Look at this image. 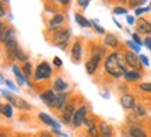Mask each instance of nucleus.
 I'll return each mask as SVG.
<instances>
[{"instance_id": "37", "label": "nucleus", "mask_w": 151, "mask_h": 137, "mask_svg": "<svg viewBox=\"0 0 151 137\" xmlns=\"http://www.w3.org/2000/svg\"><path fill=\"white\" fill-rule=\"evenodd\" d=\"M88 3H90V0H77V4L80 6L81 9H86L88 6Z\"/></svg>"}, {"instance_id": "45", "label": "nucleus", "mask_w": 151, "mask_h": 137, "mask_svg": "<svg viewBox=\"0 0 151 137\" xmlns=\"http://www.w3.org/2000/svg\"><path fill=\"white\" fill-rule=\"evenodd\" d=\"M113 22H115V24H116V25H118L119 28H122V25H120V24H119V21H116V20H115V18H113Z\"/></svg>"}, {"instance_id": "46", "label": "nucleus", "mask_w": 151, "mask_h": 137, "mask_svg": "<svg viewBox=\"0 0 151 137\" xmlns=\"http://www.w3.org/2000/svg\"><path fill=\"white\" fill-rule=\"evenodd\" d=\"M140 1H141V4H143V3H144V1H146V0H140Z\"/></svg>"}, {"instance_id": "41", "label": "nucleus", "mask_w": 151, "mask_h": 137, "mask_svg": "<svg viewBox=\"0 0 151 137\" xmlns=\"http://www.w3.org/2000/svg\"><path fill=\"white\" fill-rule=\"evenodd\" d=\"M52 132L56 133V134H59L60 137H67V134H66V133H63V132H60L59 129H52Z\"/></svg>"}, {"instance_id": "30", "label": "nucleus", "mask_w": 151, "mask_h": 137, "mask_svg": "<svg viewBox=\"0 0 151 137\" xmlns=\"http://www.w3.org/2000/svg\"><path fill=\"white\" fill-rule=\"evenodd\" d=\"M91 22H92V25H94V29H95L98 34H102V35L105 34V29H104L101 25H98V21H97V20H92Z\"/></svg>"}, {"instance_id": "34", "label": "nucleus", "mask_w": 151, "mask_h": 137, "mask_svg": "<svg viewBox=\"0 0 151 137\" xmlns=\"http://www.w3.org/2000/svg\"><path fill=\"white\" fill-rule=\"evenodd\" d=\"M140 62H141V65H143V66H146V67L150 66V60H148V57H147V56L140 55Z\"/></svg>"}, {"instance_id": "17", "label": "nucleus", "mask_w": 151, "mask_h": 137, "mask_svg": "<svg viewBox=\"0 0 151 137\" xmlns=\"http://www.w3.org/2000/svg\"><path fill=\"white\" fill-rule=\"evenodd\" d=\"M67 87H69V84L66 82V80H63L62 77H58L55 80L53 85H52V90H53L55 93H66Z\"/></svg>"}, {"instance_id": "2", "label": "nucleus", "mask_w": 151, "mask_h": 137, "mask_svg": "<svg viewBox=\"0 0 151 137\" xmlns=\"http://www.w3.org/2000/svg\"><path fill=\"white\" fill-rule=\"evenodd\" d=\"M71 38V29L69 27H62L58 31H55L52 35V41L56 46H59L60 49H65L66 44L70 41Z\"/></svg>"}, {"instance_id": "31", "label": "nucleus", "mask_w": 151, "mask_h": 137, "mask_svg": "<svg viewBox=\"0 0 151 137\" xmlns=\"http://www.w3.org/2000/svg\"><path fill=\"white\" fill-rule=\"evenodd\" d=\"M132 38H133V42H136V44L139 45V46H141V45H144V42L141 41L140 35H139L137 32H133V34H132Z\"/></svg>"}, {"instance_id": "29", "label": "nucleus", "mask_w": 151, "mask_h": 137, "mask_svg": "<svg viewBox=\"0 0 151 137\" xmlns=\"http://www.w3.org/2000/svg\"><path fill=\"white\" fill-rule=\"evenodd\" d=\"M127 46L130 48V50H133V52H136V53L140 52V46L136 44V42H133V41H127Z\"/></svg>"}, {"instance_id": "47", "label": "nucleus", "mask_w": 151, "mask_h": 137, "mask_svg": "<svg viewBox=\"0 0 151 137\" xmlns=\"http://www.w3.org/2000/svg\"><path fill=\"white\" fill-rule=\"evenodd\" d=\"M150 9H151V3H150Z\"/></svg>"}, {"instance_id": "13", "label": "nucleus", "mask_w": 151, "mask_h": 137, "mask_svg": "<svg viewBox=\"0 0 151 137\" xmlns=\"http://www.w3.org/2000/svg\"><path fill=\"white\" fill-rule=\"evenodd\" d=\"M39 97H41V99H42L43 102L46 104V106H48V108H50V109L53 108L55 98H56V93H55L52 88H50V90H46V91H43Z\"/></svg>"}, {"instance_id": "36", "label": "nucleus", "mask_w": 151, "mask_h": 137, "mask_svg": "<svg viewBox=\"0 0 151 137\" xmlns=\"http://www.w3.org/2000/svg\"><path fill=\"white\" fill-rule=\"evenodd\" d=\"M4 84H7V87L10 88L11 91H18V87H17V85H14V84H13V82L10 81V80H6Z\"/></svg>"}, {"instance_id": "21", "label": "nucleus", "mask_w": 151, "mask_h": 137, "mask_svg": "<svg viewBox=\"0 0 151 137\" xmlns=\"http://www.w3.org/2000/svg\"><path fill=\"white\" fill-rule=\"evenodd\" d=\"M74 17H76V21L78 22V24H80L83 28H91L92 27V22L88 21V20H87V18L83 16V14H80V13H76Z\"/></svg>"}, {"instance_id": "38", "label": "nucleus", "mask_w": 151, "mask_h": 137, "mask_svg": "<svg viewBox=\"0 0 151 137\" xmlns=\"http://www.w3.org/2000/svg\"><path fill=\"white\" fill-rule=\"evenodd\" d=\"M53 65L56 67H62V66H63V63H62V60H60V57H58V56H55V57H53Z\"/></svg>"}, {"instance_id": "32", "label": "nucleus", "mask_w": 151, "mask_h": 137, "mask_svg": "<svg viewBox=\"0 0 151 137\" xmlns=\"http://www.w3.org/2000/svg\"><path fill=\"white\" fill-rule=\"evenodd\" d=\"M0 37H1V42H3V39H4V37H6V32H7V25H6L4 22H1V25H0Z\"/></svg>"}, {"instance_id": "27", "label": "nucleus", "mask_w": 151, "mask_h": 137, "mask_svg": "<svg viewBox=\"0 0 151 137\" xmlns=\"http://www.w3.org/2000/svg\"><path fill=\"white\" fill-rule=\"evenodd\" d=\"M16 38V31H14V28L9 27L7 28V32H6V37L3 39V44H6L7 41H10V39H14Z\"/></svg>"}, {"instance_id": "12", "label": "nucleus", "mask_w": 151, "mask_h": 137, "mask_svg": "<svg viewBox=\"0 0 151 137\" xmlns=\"http://www.w3.org/2000/svg\"><path fill=\"white\" fill-rule=\"evenodd\" d=\"M67 99H69V94L67 93H56V98H55L53 109L56 110H63L66 105H67Z\"/></svg>"}, {"instance_id": "28", "label": "nucleus", "mask_w": 151, "mask_h": 137, "mask_svg": "<svg viewBox=\"0 0 151 137\" xmlns=\"http://www.w3.org/2000/svg\"><path fill=\"white\" fill-rule=\"evenodd\" d=\"M139 90H140V91H144V93L151 94V81L140 82V84H139Z\"/></svg>"}, {"instance_id": "33", "label": "nucleus", "mask_w": 151, "mask_h": 137, "mask_svg": "<svg viewBox=\"0 0 151 137\" xmlns=\"http://www.w3.org/2000/svg\"><path fill=\"white\" fill-rule=\"evenodd\" d=\"M113 14H127V10L123 7H115L113 9Z\"/></svg>"}, {"instance_id": "25", "label": "nucleus", "mask_w": 151, "mask_h": 137, "mask_svg": "<svg viewBox=\"0 0 151 137\" xmlns=\"http://www.w3.org/2000/svg\"><path fill=\"white\" fill-rule=\"evenodd\" d=\"M14 59H18V62H25V63H27L28 56L24 53V50H22L21 48H18V49L16 50V53H14Z\"/></svg>"}, {"instance_id": "4", "label": "nucleus", "mask_w": 151, "mask_h": 137, "mask_svg": "<svg viewBox=\"0 0 151 137\" xmlns=\"http://www.w3.org/2000/svg\"><path fill=\"white\" fill-rule=\"evenodd\" d=\"M76 104L73 101L70 102H67L63 110L60 112V122L62 123H65V125H71V121H73V118H74V113H76Z\"/></svg>"}, {"instance_id": "1", "label": "nucleus", "mask_w": 151, "mask_h": 137, "mask_svg": "<svg viewBox=\"0 0 151 137\" xmlns=\"http://www.w3.org/2000/svg\"><path fill=\"white\" fill-rule=\"evenodd\" d=\"M126 66H127V65H126V62H124V57H122L120 52H112V53H109V55L105 57V62H104L105 71H106L111 77H113V78L124 77V73L127 71Z\"/></svg>"}, {"instance_id": "19", "label": "nucleus", "mask_w": 151, "mask_h": 137, "mask_svg": "<svg viewBox=\"0 0 151 137\" xmlns=\"http://www.w3.org/2000/svg\"><path fill=\"white\" fill-rule=\"evenodd\" d=\"M11 70H13V73H14V76H16V80L17 82H18V85H22V84H25V76H24V73H22L21 67H18L17 65H14V66L11 67Z\"/></svg>"}, {"instance_id": "35", "label": "nucleus", "mask_w": 151, "mask_h": 137, "mask_svg": "<svg viewBox=\"0 0 151 137\" xmlns=\"http://www.w3.org/2000/svg\"><path fill=\"white\" fill-rule=\"evenodd\" d=\"M50 1L56 3V4H59V6H67L70 3V0H50Z\"/></svg>"}, {"instance_id": "8", "label": "nucleus", "mask_w": 151, "mask_h": 137, "mask_svg": "<svg viewBox=\"0 0 151 137\" xmlns=\"http://www.w3.org/2000/svg\"><path fill=\"white\" fill-rule=\"evenodd\" d=\"M120 105H122V108L126 110H134L136 108V99H134V95L130 93H126L123 94L122 97H120Z\"/></svg>"}, {"instance_id": "9", "label": "nucleus", "mask_w": 151, "mask_h": 137, "mask_svg": "<svg viewBox=\"0 0 151 137\" xmlns=\"http://www.w3.org/2000/svg\"><path fill=\"white\" fill-rule=\"evenodd\" d=\"M66 21V16L65 14H55L50 20H49V25H48V29L49 31H58L59 28H62V24Z\"/></svg>"}, {"instance_id": "22", "label": "nucleus", "mask_w": 151, "mask_h": 137, "mask_svg": "<svg viewBox=\"0 0 151 137\" xmlns=\"http://www.w3.org/2000/svg\"><path fill=\"white\" fill-rule=\"evenodd\" d=\"M0 112H1V115L7 118V119H10L11 116H13V105L10 104H3L0 106Z\"/></svg>"}, {"instance_id": "24", "label": "nucleus", "mask_w": 151, "mask_h": 137, "mask_svg": "<svg viewBox=\"0 0 151 137\" xmlns=\"http://www.w3.org/2000/svg\"><path fill=\"white\" fill-rule=\"evenodd\" d=\"M17 108L21 109V110H29L32 106L28 104L27 101H24L22 98H18V97H17Z\"/></svg>"}, {"instance_id": "16", "label": "nucleus", "mask_w": 151, "mask_h": 137, "mask_svg": "<svg viewBox=\"0 0 151 137\" xmlns=\"http://www.w3.org/2000/svg\"><path fill=\"white\" fill-rule=\"evenodd\" d=\"M127 132L132 134V137H148L146 130H144L140 125H129Z\"/></svg>"}, {"instance_id": "20", "label": "nucleus", "mask_w": 151, "mask_h": 137, "mask_svg": "<svg viewBox=\"0 0 151 137\" xmlns=\"http://www.w3.org/2000/svg\"><path fill=\"white\" fill-rule=\"evenodd\" d=\"M141 77H143V73L140 70H127L124 73V78L127 80V81H137V80H140Z\"/></svg>"}, {"instance_id": "6", "label": "nucleus", "mask_w": 151, "mask_h": 137, "mask_svg": "<svg viewBox=\"0 0 151 137\" xmlns=\"http://www.w3.org/2000/svg\"><path fill=\"white\" fill-rule=\"evenodd\" d=\"M87 116H88V108H87L86 105H81L80 108L76 110L74 118H73V121H71V126L76 127V129H78V127L86 122Z\"/></svg>"}, {"instance_id": "15", "label": "nucleus", "mask_w": 151, "mask_h": 137, "mask_svg": "<svg viewBox=\"0 0 151 137\" xmlns=\"http://www.w3.org/2000/svg\"><path fill=\"white\" fill-rule=\"evenodd\" d=\"M38 118H39V121H41V122H43L45 125L50 126L52 129H59V127H60L59 123L55 121L53 118H50L48 113H45V112H39V113H38Z\"/></svg>"}, {"instance_id": "14", "label": "nucleus", "mask_w": 151, "mask_h": 137, "mask_svg": "<svg viewBox=\"0 0 151 137\" xmlns=\"http://www.w3.org/2000/svg\"><path fill=\"white\" fill-rule=\"evenodd\" d=\"M137 31L141 34H144V35H147V37H150L151 35V24L147 20H144V18H139L137 20Z\"/></svg>"}, {"instance_id": "40", "label": "nucleus", "mask_w": 151, "mask_h": 137, "mask_svg": "<svg viewBox=\"0 0 151 137\" xmlns=\"http://www.w3.org/2000/svg\"><path fill=\"white\" fill-rule=\"evenodd\" d=\"M150 9H140V7H137L134 11V14L136 16H140V14H143V13H146V11H148Z\"/></svg>"}, {"instance_id": "7", "label": "nucleus", "mask_w": 151, "mask_h": 137, "mask_svg": "<svg viewBox=\"0 0 151 137\" xmlns=\"http://www.w3.org/2000/svg\"><path fill=\"white\" fill-rule=\"evenodd\" d=\"M102 56H104V52L98 53V55L95 53V55H92V57H90V59L86 62V70H87V73H88L90 76H92V74L97 71L98 66H99V63H101Z\"/></svg>"}, {"instance_id": "26", "label": "nucleus", "mask_w": 151, "mask_h": 137, "mask_svg": "<svg viewBox=\"0 0 151 137\" xmlns=\"http://www.w3.org/2000/svg\"><path fill=\"white\" fill-rule=\"evenodd\" d=\"M134 113H136V116H137V118H146V116H147V109L143 106V105H136Z\"/></svg>"}, {"instance_id": "23", "label": "nucleus", "mask_w": 151, "mask_h": 137, "mask_svg": "<svg viewBox=\"0 0 151 137\" xmlns=\"http://www.w3.org/2000/svg\"><path fill=\"white\" fill-rule=\"evenodd\" d=\"M21 70H22V73H24L25 78H28V80H29V77H34V73H32V65H31L29 62L24 63V66L21 67Z\"/></svg>"}, {"instance_id": "44", "label": "nucleus", "mask_w": 151, "mask_h": 137, "mask_svg": "<svg viewBox=\"0 0 151 137\" xmlns=\"http://www.w3.org/2000/svg\"><path fill=\"white\" fill-rule=\"evenodd\" d=\"M6 16V11H4V6L1 4V17H4Z\"/></svg>"}, {"instance_id": "42", "label": "nucleus", "mask_w": 151, "mask_h": 137, "mask_svg": "<svg viewBox=\"0 0 151 137\" xmlns=\"http://www.w3.org/2000/svg\"><path fill=\"white\" fill-rule=\"evenodd\" d=\"M37 137H53V136H52L50 133H48V132H41Z\"/></svg>"}, {"instance_id": "43", "label": "nucleus", "mask_w": 151, "mask_h": 137, "mask_svg": "<svg viewBox=\"0 0 151 137\" xmlns=\"http://www.w3.org/2000/svg\"><path fill=\"white\" fill-rule=\"evenodd\" d=\"M126 21L129 22L130 25H132V24H134V17H132V16H127V17H126Z\"/></svg>"}, {"instance_id": "5", "label": "nucleus", "mask_w": 151, "mask_h": 137, "mask_svg": "<svg viewBox=\"0 0 151 137\" xmlns=\"http://www.w3.org/2000/svg\"><path fill=\"white\" fill-rule=\"evenodd\" d=\"M123 57H124V62H126L127 67H130L132 70H140L141 69L140 56H137L136 52H133V50H126Z\"/></svg>"}, {"instance_id": "18", "label": "nucleus", "mask_w": 151, "mask_h": 137, "mask_svg": "<svg viewBox=\"0 0 151 137\" xmlns=\"http://www.w3.org/2000/svg\"><path fill=\"white\" fill-rule=\"evenodd\" d=\"M104 42H105V45H106L108 48H112V49H116L119 46V38L112 32H109L105 35V41H104Z\"/></svg>"}, {"instance_id": "3", "label": "nucleus", "mask_w": 151, "mask_h": 137, "mask_svg": "<svg viewBox=\"0 0 151 137\" xmlns=\"http://www.w3.org/2000/svg\"><path fill=\"white\" fill-rule=\"evenodd\" d=\"M52 76V69L46 62H42L41 65H38L35 71H34V80L35 81H43V80H48Z\"/></svg>"}, {"instance_id": "11", "label": "nucleus", "mask_w": 151, "mask_h": 137, "mask_svg": "<svg viewBox=\"0 0 151 137\" xmlns=\"http://www.w3.org/2000/svg\"><path fill=\"white\" fill-rule=\"evenodd\" d=\"M81 57H83V44L80 39H77L71 46V60L74 63H78L81 62Z\"/></svg>"}, {"instance_id": "10", "label": "nucleus", "mask_w": 151, "mask_h": 137, "mask_svg": "<svg viewBox=\"0 0 151 137\" xmlns=\"http://www.w3.org/2000/svg\"><path fill=\"white\" fill-rule=\"evenodd\" d=\"M98 130H99V137H115L112 125H109L108 122L101 121L98 123Z\"/></svg>"}, {"instance_id": "39", "label": "nucleus", "mask_w": 151, "mask_h": 137, "mask_svg": "<svg viewBox=\"0 0 151 137\" xmlns=\"http://www.w3.org/2000/svg\"><path fill=\"white\" fill-rule=\"evenodd\" d=\"M143 42H144V45H146V46H147V49H148V50H151V37H146Z\"/></svg>"}]
</instances>
